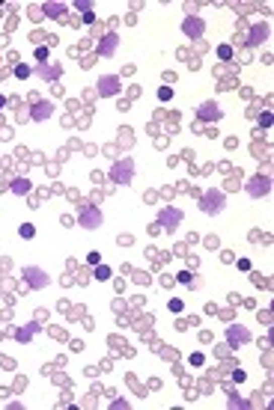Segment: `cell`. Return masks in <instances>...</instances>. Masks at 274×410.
Masks as SVG:
<instances>
[{"label":"cell","mask_w":274,"mask_h":410,"mask_svg":"<svg viewBox=\"0 0 274 410\" xmlns=\"http://www.w3.org/2000/svg\"><path fill=\"white\" fill-rule=\"evenodd\" d=\"M110 182L116 185H131L134 182V160L131 158H119L110 167Z\"/></svg>","instance_id":"cell-1"},{"label":"cell","mask_w":274,"mask_h":410,"mask_svg":"<svg viewBox=\"0 0 274 410\" xmlns=\"http://www.w3.org/2000/svg\"><path fill=\"white\" fill-rule=\"evenodd\" d=\"M224 205H227L224 190H206L203 199H200V208H203L206 214H221V211H224Z\"/></svg>","instance_id":"cell-2"},{"label":"cell","mask_w":274,"mask_h":410,"mask_svg":"<svg viewBox=\"0 0 274 410\" xmlns=\"http://www.w3.org/2000/svg\"><path fill=\"white\" fill-rule=\"evenodd\" d=\"M182 220H185V214H182L176 205H164V208L158 211V220H155V223H158L161 229L173 232V229H179V223H182Z\"/></svg>","instance_id":"cell-3"},{"label":"cell","mask_w":274,"mask_h":410,"mask_svg":"<svg viewBox=\"0 0 274 410\" xmlns=\"http://www.w3.org/2000/svg\"><path fill=\"white\" fill-rule=\"evenodd\" d=\"M21 277H24V285H27V288H36V291H39V288H48V274H45L39 265H27V268L21 271Z\"/></svg>","instance_id":"cell-4"},{"label":"cell","mask_w":274,"mask_h":410,"mask_svg":"<svg viewBox=\"0 0 274 410\" xmlns=\"http://www.w3.org/2000/svg\"><path fill=\"white\" fill-rule=\"evenodd\" d=\"M244 190H247L253 199H262V196H268V193H271V179L259 173V176H253V179L244 185Z\"/></svg>","instance_id":"cell-5"},{"label":"cell","mask_w":274,"mask_h":410,"mask_svg":"<svg viewBox=\"0 0 274 410\" xmlns=\"http://www.w3.org/2000/svg\"><path fill=\"white\" fill-rule=\"evenodd\" d=\"M78 223H81L84 229H99V226L104 223V217H102V211H99L96 205H84L81 214H78Z\"/></svg>","instance_id":"cell-6"},{"label":"cell","mask_w":274,"mask_h":410,"mask_svg":"<svg viewBox=\"0 0 274 410\" xmlns=\"http://www.w3.org/2000/svg\"><path fill=\"white\" fill-rule=\"evenodd\" d=\"M244 342H250V330L241 327V324H230V327H227V345L239 348V345H244Z\"/></svg>","instance_id":"cell-7"},{"label":"cell","mask_w":274,"mask_h":410,"mask_svg":"<svg viewBox=\"0 0 274 410\" xmlns=\"http://www.w3.org/2000/svg\"><path fill=\"white\" fill-rule=\"evenodd\" d=\"M182 33L188 36V39H200L206 33V21L200 18V15H188L185 21H182Z\"/></svg>","instance_id":"cell-8"},{"label":"cell","mask_w":274,"mask_h":410,"mask_svg":"<svg viewBox=\"0 0 274 410\" xmlns=\"http://www.w3.org/2000/svg\"><path fill=\"white\" fill-rule=\"evenodd\" d=\"M221 116H224V110L218 107V101H203L200 110H197V119H200V122H218Z\"/></svg>","instance_id":"cell-9"},{"label":"cell","mask_w":274,"mask_h":410,"mask_svg":"<svg viewBox=\"0 0 274 410\" xmlns=\"http://www.w3.org/2000/svg\"><path fill=\"white\" fill-rule=\"evenodd\" d=\"M36 74L42 77V80H60V74H63V65L60 63H39L36 65Z\"/></svg>","instance_id":"cell-10"},{"label":"cell","mask_w":274,"mask_h":410,"mask_svg":"<svg viewBox=\"0 0 274 410\" xmlns=\"http://www.w3.org/2000/svg\"><path fill=\"white\" fill-rule=\"evenodd\" d=\"M119 87H122V84H119V77H116V74H102V77H99V95H102V98L116 95V93H119Z\"/></svg>","instance_id":"cell-11"},{"label":"cell","mask_w":274,"mask_h":410,"mask_svg":"<svg viewBox=\"0 0 274 410\" xmlns=\"http://www.w3.org/2000/svg\"><path fill=\"white\" fill-rule=\"evenodd\" d=\"M116 48H119V36H116V33H107L102 42H99L96 54H99V57H113V54H116Z\"/></svg>","instance_id":"cell-12"},{"label":"cell","mask_w":274,"mask_h":410,"mask_svg":"<svg viewBox=\"0 0 274 410\" xmlns=\"http://www.w3.org/2000/svg\"><path fill=\"white\" fill-rule=\"evenodd\" d=\"M51 110H54V104H51V101H36L30 119H33V122H45V119L51 116Z\"/></svg>","instance_id":"cell-13"},{"label":"cell","mask_w":274,"mask_h":410,"mask_svg":"<svg viewBox=\"0 0 274 410\" xmlns=\"http://www.w3.org/2000/svg\"><path fill=\"white\" fill-rule=\"evenodd\" d=\"M265 39H268V24H253V27H250V39H247V42H250L253 48L262 45Z\"/></svg>","instance_id":"cell-14"},{"label":"cell","mask_w":274,"mask_h":410,"mask_svg":"<svg viewBox=\"0 0 274 410\" xmlns=\"http://www.w3.org/2000/svg\"><path fill=\"white\" fill-rule=\"evenodd\" d=\"M66 3H57V0H51V3H45V6H42V12H45V15H48V18H63V15H66Z\"/></svg>","instance_id":"cell-15"},{"label":"cell","mask_w":274,"mask_h":410,"mask_svg":"<svg viewBox=\"0 0 274 410\" xmlns=\"http://www.w3.org/2000/svg\"><path fill=\"white\" fill-rule=\"evenodd\" d=\"M39 330H42V324H27V327L15 330V339H18V342H30V339H33Z\"/></svg>","instance_id":"cell-16"},{"label":"cell","mask_w":274,"mask_h":410,"mask_svg":"<svg viewBox=\"0 0 274 410\" xmlns=\"http://www.w3.org/2000/svg\"><path fill=\"white\" fill-rule=\"evenodd\" d=\"M9 190H12L15 196H24V193H30V182H27V179H15V182L9 185Z\"/></svg>","instance_id":"cell-17"},{"label":"cell","mask_w":274,"mask_h":410,"mask_svg":"<svg viewBox=\"0 0 274 410\" xmlns=\"http://www.w3.org/2000/svg\"><path fill=\"white\" fill-rule=\"evenodd\" d=\"M18 235H21V238H33L36 235L33 223H21V226H18Z\"/></svg>","instance_id":"cell-18"},{"label":"cell","mask_w":274,"mask_h":410,"mask_svg":"<svg viewBox=\"0 0 274 410\" xmlns=\"http://www.w3.org/2000/svg\"><path fill=\"white\" fill-rule=\"evenodd\" d=\"M96 280H110V268L107 265H96Z\"/></svg>","instance_id":"cell-19"},{"label":"cell","mask_w":274,"mask_h":410,"mask_svg":"<svg viewBox=\"0 0 274 410\" xmlns=\"http://www.w3.org/2000/svg\"><path fill=\"white\" fill-rule=\"evenodd\" d=\"M218 57L221 60H233V48L230 45H218Z\"/></svg>","instance_id":"cell-20"},{"label":"cell","mask_w":274,"mask_h":410,"mask_svg":"<svg viewBox=\"0 0 274 410\" xmlns=\"http://www.w3.org/2000/svg\"><path fill=\"white\" fill-rule=\"evenodd\" d=\"M48 54H51V51H48L45 45H39V48H36V60H39V63H48Z\"/></svg>","instance_id":"cell-21"},{"label":"cell","mask_w":274,"mask_h":410,"mask_svg":"<svg viewBox=\"0 0 274 410\" xmlns=\"http://www.w3.org/2000/svg\"><path fill=\"white\" fill-rule=\"evenodd\" d=\"M15 77L27 80V77H30V65H15Z\"/></svg>","instance_id":"cell-22"},{"label":"cell","mask_w":274,"mask_h":410,"mask_svg":"<svg viewBox=\"0 0 274 410\" xmlns=\"http://www.w3.org/2000/svg\"><path fill=\"white\" fill-rule=\"evenodd\" d=\"M75 9H81V12L87 15V12H93V3H87V0H78V3H75Z\"/></svg>","instance_id":"cell-23"},{"label":"cell","mask_w":274,"mask_h":410,"mask_svg":"<svg viewBox=\"0 0 274 410\" xmlns=\"http://www.w3.org/2000/svg\"><path fill=\"white\" fill-rule=\"evenodd\" d=\"M158 98H161V101H170V98H173V90H170V87H161V90H158Z\"/></svg>","instance_id":"cell-24"},{"label":"cell","mask_w":274,"mask_h":410,"mask_svg":"<svg viewBox=\"0 0 274 410\" xmlns=\"http://www.w3.org/2000/svg\"><path fill=\"white\" fill-rule=\"evenodd\" d=\"M203 363H206L203 354H191V366H203Z\"/></svg>","instance_id":"cell-25"},{"label":"cell","mask_w":274,"mask_h":410,"mask_svg":"<svg viewBox=\"0 0 274 410\" xmlns=\"http://www.w3.org/2000/svg\"><path fill=\"white\" fill-rule=\"evenodd\" d=\"M244 378H247V375H244V369H233V380H236V383H241Z\"/></svg>","instance_id":"cell-26"},{"label":"cell","mask_w":274,"mask_h":410,"mask_svg":"<svg viewBox=\"0 0 274 410\" xmlns=\"http://www.w3.org/2000/svg\"><path fill=\"white\" fill-rule=\"evenodd\" d=\"M259 125H262V128H271V113H262V116H259Z\"/></svg>","instance_id":"cell-27"},{"label":"cell","mask_w":274,"mask_h":410,"mask_svg":"<svg viewBox=\"0 0 274 410\" xmlns=\"http://www.w3.org/2000/svg\"><path fill=\"white\" fill-rule=\"evenodd\" d=\"M87 262H90V265H102V256H99V253H90Z\"/></svg>","instance_id":"cell-28"},{"label":"cell","mask_w":274,"mask_h":410,"mask_svg":"<svg viewBox=\"0 0 274 410\" xmlns=\"http://www.w3.org/2000/svg\"><path fill=\"white\" fill-rule=\"evenodd\" d=\"M176 280H179V283H191V271H182V274H179V277H176Z\"/></svg>","instance_id":"cell-29"},{"label":"cell","mask_w":274,"mask_h":410,"mask_svg":"<svg viewBox=\"0 0 274 410\" xmlns=\"http://www.w3.org/2000/svg\"><path fill=\"white\" fill-rule=\"evenodd\" d=\"M170 309H173V312H182V300H179V297L170 300Z\"/></svg>","instance_id":"cell-30"},{"label":"cell","mask_w":274,"mask_h":410,"mask_svg":"<svg viewBox=\"0 0 274 410\" xmlns=\"http://www.w3.org/2000/svg\"><path fill=\"white\" fill-rule=\"evenodd\" d=\"M3 104H6V98H3V95H0V107H3Z\"/></svg>","instance_id":"cell-31"}]
</instances>
